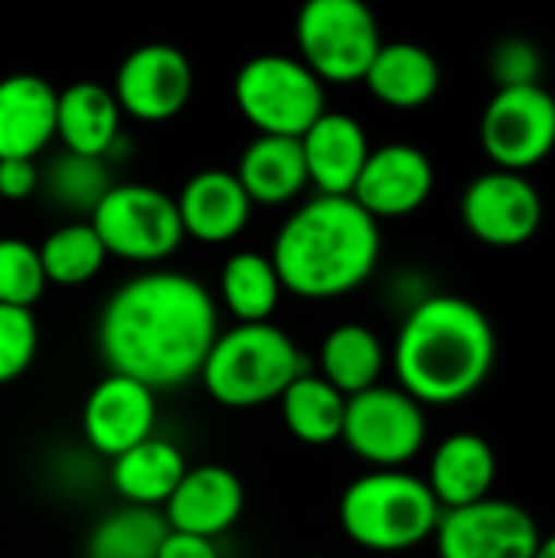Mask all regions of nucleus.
<instances>
[{
	"instance_id": "obj_30",
	"label": "nucleus",
	"mask_w": 555,
	"mask_h": 558,
	"mask_svg": "<svg viewBox=\"0 0 555 558\" xmlns=\"http://www.w3.org/2000/svg\"><path fill=\"white\" fill-rule=\"evenodd\" d=\"M164 536L167 520L160 510L118 507L92 526L85 558H157Z\"/></svg>"
},
{
	"instance_id": "obj_27",
	"label": "nucleus",
	"mask_w": 555,
	"mask_h": 558,
	"mask_svg": "<svg viewBox=\"0 0 555 558\" xmlns=\"http://www.w3.org/2000/svg\"><path fill=\"white\" fill-rule=\"evenodd\" d=\"M285 428L311 448H324L340 441L347 396H340L317 373H301L278 399Z\"/></svg>"
},
{
	"instance_id": "obj_9",
	"label": "nucleus",
	"mask_w": 555,
	"mask_h": 558,
	"mask_svg": "<svg viewBox=\"0 0 555 558\" xmlns=\"http://www.w3.org/2000/svg\"><path fill=\"white\" fill-rule=\"evenodd\" d=\"M425 409L399 386H373L347 399L340 441L373 471H402L425 448Z\"/></svg>"
},
{
	"instance_id": "obj_36",
	"label": "nucleus",
	"mask_w": 555,
	"mask_h": 558,
	"mask_svg": "<svg viewBox=\"0 0 555 558\" xmlns=\"http://www.w3.org/2000/svg\"><path fill=\"white\" fill-rule=\"evenodd\" d=\"M533 558H555V533L546 536V539H540V549L533 553Z\"/></svg>"
},
{
	"instance_id": "obj_7",
	"label": "nucleus",
	"mask_w": 555,
	"mask_h": 558,
	"mask_svg": "<svg viewBox=\"0 0 555 558\" xmlns=\"http://www.w3.org/2000/svg\"><path fill=\"white\" fill-rule=\"evenodd\" d=\"M294 43L321 85H353L366 78L383 36L363 0H307L298 10Z\"/></svg>"
},
{
	"instance_id": "obj_29",
	"label": "nucleus",
	"mask_w": 555,
	"mask_h": 558,
	"mask_svg": "<svg viewBox=\"0 0 555 558\" xmlns=\"http://www.w3.org/2000/svg\"><path fill=\"white\" fill-rule=\"evenodd\" d=\"M36 248L46 281L59 288H79L92 281L108 262V252L88 219H69L56 226Z\"/></svg>"
},
{
	"instance_id": "obj_11",
	"label": "nucleus",
	"mask_w": 555,
	"mask_h": 558,
	"mask_svg": "<svg viewBox=\"0 0 555 558\" xmlns=\"http://www.w3.org/2000/svg\"><path fill=\"white\" fill-rule=\"evenodd\" d=\"M111 95L124 118L144 124L170 121L193 98V65L170 43H144L121 59Z\"/></svg>"
},
{
	"instance_id": "obj_1",
	"label": "nucleus",
	"mask_w": 555,
	"mask_h": 558,
	"mask_svg": "<svg viewBox=\"0 0 555 558\" xmlns=\"http://www.w3.org/2000/svg\"><path fill=\"white\" fill-rule=\"evenodd\" d=\"M219 337V307L203 281L150 268L121 281L101 304L95 343L108 373L131 376L154 392L200 379Z\"/></svg>"
},
{
	"instance_id": "obj_3",
	"label": "nucleus",
	"mask_w": 555,
	"mask_h": 558,
	"mask_svg": "<svg viewBox=\"0 0 555 558\" xmlns=\"http://www.w3.org/2000/svg\"><path fill=\"white\" fill-rule=\"evenodd\" d=\"M379 255V222L350 196H311L291 209L268 252L281 288L304 301L353 294L373 278Z\"/></svg>"
},
{
	"instance_id": "obj_32",
	"label": "nucleus",
	"mask_w": 555,
	"mask_h": 558,
	"mask_svg": "<svg viewBox=\"0 0 555 558\" xmlns=\"http://www.w3.org/2000/svg\"><path fill=\"white\" fill-rule=\"evenodd\" d=\"M39 350V324L33 311L0 304V386L20 379Z\"/></svg>"
},
{
	"instance_id": "obj_13",
	"label": "nucleus",
	"mask_w": 555,
	"mask_h": 558,
	"mask_svg": "<svg viewBox=\"0 0 555 558\" xmlns=\"http://www.w3.org/2000/svg\"><path fill=\"white\" fill-rule=\"evenodd\" d=\"M543 196L523 173L487 170L461 196L464 229L491 248L527 245L543 226Z\"/></svg>"
},
{
	"instance_id": "obj_4",
	"label": "nucleus",
	"mask_w": 555,
	"mask_h": 558,
	"mask_svg": "<svg viewBox=\"0 0 555 558\" xmlns=\"http://www.w3.org/2000/svg\"><path fill=\"white\" fill-rule=\"evenodd\" d=\"M307 373V360L278 324H236L219 330L200 379L213 402L226 409H258Z\"/></svg>"
},
{
	"instance_id": "obj_12",
	"label": "nucleus",
	"mask_w": 555,
	"mask_h": 558,
	"mask_svg": "<svg viewBox=\"0 0 555 558\" xmlns=\"http://www.w3.org/2000/svg\"><path fill=\"white\" fill-rule=\"evenodd\" d=\"M432 539L438 558H533L543 536L520 504L487 497L461 510H445Z\"/></svg>"
},
{
	"instance_id": "obj_18",
	"label": "nucleus",
	"mask_w": 555,
	"mask_h": 558,
	"mask_svg": "<svg viewBox=\"0 0 555 558\" xmlns=\"http://www.w3.org/2000/svg\"><path fill=\"white\" fill-rule=\"evenodd\" d=\"M298 141L307 167V183L317 186V196H350L373 150L363 124L347 111L327 108Z\"/></svg>"
},
{
	"instance_id": "obj_15",
	"label": "nucleus",
	"mask_w": 555,
	"mask_h": 558,
	"mask_svg": "<svg viewBox=\"0 0 555 558\" xmlns=\"http://www.w3.org/2000/svg\"><path fill=\"white\" fill-rule=\"evenodd\" d=\"M435 190V167L429 154L415 144H383L373 147L350 199L370 213L376 222L406 219L419 213Z\"/></svg>"
},
{
	"instance_id": "obj_28",
	"label": "nucleus",
	"mask_w": 555,
	"mask_h": 558,
	"mask_svg": "<svg viewBox=\"0 0 555 558\" xmlns=\"http://www.w3.org/2000/svg\"><path fill=\"white\" fill-rule=\"evenodd\" d=\"M111 186V163L101 157L59 150L46 167H39V193L72 219H88Z\"/></svg>"
},
{
	"instance_id": "obj_33",
	"label": "nucleus",
	"mask_w": 555,
	"mask_h": 558,
	"mask_svg": "<svg viewBox=\"0 0 555 558\" xmlns=\"http://www.w3.org/2000/svg\"><path fill=\"white\" fill-rule=\"evenodd\" d=\"M491 75L497 88H520V85H543V56L530 39L507 36L491 49Z\"/></svg>"
},
{
	"instance_id": "obj_14",
	"label": "nucleus",
	"mask_w": 555,
	"mask_h": 558,
	"mask_svg": "<svg viewBox=\"0 0 555 558\" xmlns=\"http://www.w3.org/2000/svg\"><path fill=\"white\" fill-rule=\"evenodd\" d=\"M154 425L157 392L121 373H105L82 402V438L108 461L147 441Z\"/></svg>"
},
{
	"instance_id": "obj_10",
	"label": "nucleus",
	"mask_w": 555,
	"mask_h": 558,
	"mask_svg": "<svg viewBox=\"0 0 555 558\" xmlns=\"http://www.w3.org/2000/svg\"><path fill=\"white\" fill-rule=\"evenodd\" d=\"M481 147L494 170L523 173L555 150V95L543 85L497 88L481 114Z\"/></svg>"
},
{
	"instance_id": "obj_16",
	"label": "nucleus",
	"mask_w": 555,
	"mask_h": 558,
	"mask_svg": "<svg viewBox=\"0 0 555 558\" xmlns=\"http://www.w3.org/2000/svg\"><path fill=\"white\" fill-rule=\"evenodd\" d=\"M242 507L245 487L236 471L222 464H196L183 474L160 513L170 533H186L216 543L239 523Z\"/></svg>"
},
{
	"instance_id": "obj_37",
	"label": "nucleus",
	"mask_w": 555,
	"mask_h": 558,
	"mask_svg": "<svg viewBox=\"0 0 555 558\" xmlns=\"http://www.w3.org/2000/svg\"><path fill=\"white\" fill-rule=\"evenodd\" d=\"M307 558H321V556H307Z\"/></svg>"
},
{
	"instance_id": "obj_21",
	"label": "nucleus",
	"mask_w": 555,
	"mask_h": 558,
	"mask_svg": "<svg viewBox=\"0 0 555 558\" xmlns=\"http://www.w3.org/2000/svg\"><path fill=\"white\" fill-rule=\"evenodd\" d=\"M425 484L442 513L487 500L497 484V454L491 441L474 432L448 435L432 454Z\"/></svg>"
},
{
	"instance_id": "obj_2",
	"label": "nucleus",
	"mask_w": 555,
	"mask_h": 558,
	"mask_svg": "<svg viewBox=\"0 0 555 558\" xmlns=\"http://www.w3.org/2000/svg\"><path fill=\"white\" fill-rule=\"evenodd\" d=\"M497 333L468 298L429 294L409 307L393 347L399 389L425 405H458L491 376Z\"/></svg>"
},
{
	"instance_id": "obj_19",
	"label": "nucleus",
	"mask_w": 555,
	"mask_h": 558,
	"mask_svg": "<svg viewBox=\"0 0 555 558\" xmlns=\"http://www.w3.org/2000/svg\"><path fill=\"white\" fill-rule=\"evenodd\" d=\"M56 101L59 92L43 75L0 78V160H36L56 141Z\"/></svg>"
},
{
	"instance_id": "obj_31",
	"label": "nucleus",
	"mask_w": 555,
	"mask_h": 558,
	"mask_svg": "<svg viewBox=\"0 0 555 558\" xmlns=\"http://www.w3.org/2000/svg\"><path fill=\"white\" fill-rule=\"evenodd\" d=\"M46 271L39 248L16 235H0V304L33 311L46 291Z\"/></svg>"
},
{
	"instance_id": "obj_20",
	"label": "nucleus",
	"mask_w": 555,
	"mask_h": 558,
	"mask_svg": "<svg viewBox=\"0 0 555 558\" xmlns=\"http://www.w3.org/2000/svg\"><path fill=\"white\" fill-rule=\"evenodd\" d=\"M121 108L108 85L79 78L59 92L56 101V137L62 150L82 157H101L111 163L121 144Z\"/></svg>"
},
{
	"instance_id": "obj_6",
	"label": "nucleus",
	"mask_w": 555,
	"mask_h": 558,
	"mask_svg": "<svg viewBox=\"0 0 555 558\" xmlns=\"http://www.w3.org/2000/svg\"><path fill=\"white\" fill-rule=\"evenodd\" d=\"M239 114L268 137H301L324 111L327 92L317 75L288 52H258L232 78Z\"/></svg>"
},
{
	"instance_id": "obj_26",
	"label": "nucleus",
	"mask_w": 555,
	"mask_h": 558,
	"mask_svg": "<svg viewBox=\"0 0 555 558\" xmlns=\"http://www.w3.org/2000/svg\"><path fill=\"white\" fill-rule=\"evenodd\" d=\"M285 288L268 255L255 248L232 252L219 271V301L236 324H272Z\"/></svg>"
},
{
	"instance_id": "obj_25",
	"label": "nucleus",
	"mask_w": 555,
	"mask_h": 558,
	"mask_svg": "<svg viewBox=\"0 0 555 558\" xmlns=\"http://www.w3.org/2000/svg\"><path fill=\"white\" fill-rule=\"evenodd\" d=\"M317 366V376L350 399L379 386V376L386 369V347L366 324H337L321 340Z\"/></svg>"
},
{
	"instance_id": "obj_22",
	"label": "nucleus",
	"mask_w": 555,
	"mask_h": 558,
	"mask_svg": "<svg viewBox=\"0 0 555 558\" xmlns=\"http://www.w3.org/2000/svg\"><path fill=\"white\" fill-rule=\"evenodd\" d=\"M190 471L186 454L170 438L150 435L147 441L134 445L131 451L111 461V487L124 500V507L141 510H164L183 474Z\"/></svg>"
},
{
	"instance_id": "obj_34",
	"label": "nucleus",
	"mask_w": 555,
	"mask_h": 558,
	"mask_svg": "<svg viewBox=\"0 0 555 558\" xmlns=\"http://www.w3.org/2000/svg\"><path fill=\"white\" fill-rule=\"evenodd\" d=\"M39 193V163L36 160H0V196L26 199Z\"/></svg>"
},
{
	"instance_id": "obj_5",
	"label": "nucleus",
	"mask_w": 555,
	"mask_h": 558,
	"mask_svg": "<svg viewBox=\"0 0 555 558\" xmlns=\"http://www.w3.org/2000/svg\"><path fill=\"white\" fill-rule=\"evenodd\" d=\"M340 530L370 553H409L438 530L442 507L429 484L409 471H370L340 494Z\"/></svg>"
},
{
	"instance_id": "obj_23",
	"label": "nucleus",
	"mask_w": 555,
	"mask_h": 558,
	"mask_svg": "<svg viewBox=\"0 0 555 558\" xmlns=\"http://www.w3.org/2000/svg\"><path fill=\"white\" fill-rule=\"evenodd\" d=\"M363 82L379 105L396 111H415L438 95L442 65L435 52L419 43H383Z\"/></svg>"
},
{
	"instance_id": "obj_35",
	"label": "nucleus",
	"mask_w": 555,
	"mask_h": 558,
	"mask_svg": "<svg viewBox=\"0 0 555 558\" xmlns=\"http://www.w3.org/2000/svg\"><path fill=\"white\" fill-rule=\"evenodd\" d=\"M157 558H222L219 546L213 539H200V536H186V533H170L160 543Z\"/></svg>"
},
{
	"instance_id": "obj_24",
	"label": "nucleus",
	"mask_w": 555,
	"mask_h": 558,
	"mask_svg": "<svg viewBox=\"0 0 555 558\" xmlns=\"http://www.w3.org/2000/svg\"><path fill=\"white\" fill-rule=\"evenodd\" d=\"M232 173L252 206H288L311 186L301 141L294 137L255 134V141H249V147L239 154Z\"/></svg>"
},
{
	"instance_id": "obj_17",
	"label": "nucleus",
	"mask_w": 555,
	"mask_h": 558,
	"mask_svg": "<svg viewBox=\"0 0 555 558\" xmlns=\"http://www.w3.org/2000/svg\"><path fill=\"white\" fill-rule=\"evenodd\" d=\"M183 239L203 245H226L245 232L252 219V199L232 170H200L173 196Z\"/></svg>"
},
{
	"instance_id": "obj_8",
	"label": "nucleus",
	"mask_w": 555,
	"mask_h": 558,
	"mask_svg": "<svg viewBox=\"0 0 555 558\" xmlns=\"http://www.w3.org/2000/svg\"><path fill=\"white\" fill-rule=\"evenodd\" d=\"M108 258L154 265L183 242V226L170 193L150 183H114L88 216Z\"/></svg>"
}]
</instances>
